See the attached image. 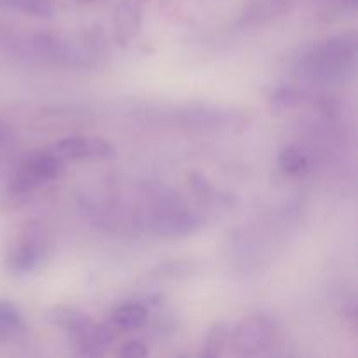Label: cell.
Returning <instances> with one entry per match:
<instances>
[{"instance_id": "1", "label": "cell", "mask_w": 358, "mask_h": 358, "mask_svg": "<svg viewBox=\"0 0 358 358\" xmlns=\"http://www.w3.org/2000/svg\"><path fill=\"white\" fill-rule=\"evenodd\" d=\"M357 34L341 31L308 49L296 65V77L311 87H325L345 83L355 73Z\"/></svg>"}, {"instance_id": "2", "label": "cell", "mask_w": 358, "mask_h": 358, "mask_svg": "<svg viewBox=\"0 0 358 358\" xmlns=\"http://www.w3.org/2000/svg\"><path fill=\"white\" fill-rule=\"evenodd\" d=\"M27 48L30 55L37 56L44 62L72 66V69L91 66L100 55L98 38H72L65 34H55V31L34 34L27 41Z\"/></svg>"}, {"instance_id": "3", "label": "cell", "mask_w": 358, "mask_h": 358, "mask_svg": "<svg viewBox=\"0 0 358 358\" xmlns=\"http://www.w3.org/2000/svg\"><path fill=\"white\" fill-rule=\"evenodd\" d=\"M49 238L42 224L30 222L24 226L17 240L9 248L6 266L14 275L34 273L48 261Z\"/></svg>"}, {"instance_id": "4", "label": "cell", "mask_w": 358, "mask_h": 358, "mask_svg": "<svg viewBox=\"0 0 358 358\" xmlns=\"http://www.w3.org/2000/svg\"><path fill=\"white\" fill-rule=\"evenodd\" d=\"M278 324L266 313H254L233 325L229 346L236 355L255 357L268 352L276 341Z\"/></svg>"}, {"instance_id": "5", "label": "cell", "mask_w": 358, "mask_h": 358, "mask_svg": "<svg viewBox=\"0 0 358 358\" xmlns=\"http://www.w3.org/2000/svg\"><path fill=\"white\" fill-rule=\"evenodd\" d=\"M63 166H65V163L58 156H55L51 150L31 154L27 159L21 161V164L17 166L13 182H10V192H14V194L31 192L34 189L55 180L62 173Z\"/></svg>"}, {"instance_id": "6", "label": "cell", "mask_w": 358, "mask_h": 358, "mask_svg": "<svg viewBox=\"0 0 358 358\" xmlns=\"http://www.w3.org/2000/svg\"><path fill=\"white\" fill-rule=\"evenodd\" d=\"M149 231L164 240H180L198 233L205 226V217L185 208H163L147 219Z\"/></svg>"}, {"instance_id": "7", "label": "cell", "mask_w": 358, "mask_h": 358, "mask_svg": "<svg viewBox=\"0 0 358 358\" xmlns=\"http://www.w3.org/2000/svg\"><path fill=\"white\" fill-rule=\"evenodd\" d=\"M55 156L63 163L66 161H86V159H105L114 156L115 149L108 140L94 135H72L58 140L55 145L49 147Z\"/></svg>"}, {"instance_id": "8", "label": "cell", "mask_w": 358, "mask_h": 358, "mask_svg": "<svg viewBox=\"0 0 358 358\" xmlns=\"http://www.w3.org/2000/svg\"><path fill=\"white\" fill-rule=\"evenodd\" d=\"M70 345L77 355L83 357H98L103 355L110 345L114 343L115 334L112 327L103 324H96L91 320L84 327L70 332Z\"/></svg>"}, {"instance_id": "9", "label": "cell", "mask_w": 358, "mask_h": 358, "mask_svg": "<svg viewBox=\"0 0 358 358\" xmlns=\"http://www.w3.org/2000/svg\"><path fill=\"white\" fill-rule=\"evenodd\" d=\"M149 0H121L114 10V35L117 44L128 45L138 35L143 7Z\"/></svg>"}, {"instance_id": "10", "label": "cell", "mask_w": 358, "mask_h": 358, "mask_svg": "<svg viewBox=\"0 0 358 358\" xmlns=\"http://www.w3.org/2000/svg\"><path fill=\"white\" fill-rule=\"evenodd\" d=\"M294 6H296L294 0H247L238 17V23L243 27L266 23L283 14H289Z\"/></svg>"}, {"instance_id": "11", "label": "cell", "mask_w": 358, "mask_h": 358, "mask_svg": "<svg viewBox=\"0 0 358 358\" xmlns=\"http://www.w3.org/2000/svg\"><path fill=\"white\" fill-rule=\"evenodd\" d=\"M177 121L192 128H224V126L234 124L238 121V114L233 110H224V108L189 107L178 112Z\"/></svg>"}, {"instance_id": "12", "label": "cell", "mask_w": 358, "mask_h": 358, "mask_svg": "<svg viewBox=\"0 0 358 358\" xmlns=\"http://www.w3.org/2000/svg\"><path fill=\"white\" fill-rule=\"evenodd\" d=\"M149 322V308L140 301L121 304L110 313L112 327L119 331H138Z\"/></svg>"}, {"instance_id": "13", "label": "cell", "mask_w": 358, "mask_h": 358, "mask_svg": "<svg viewBox=\"0 0 358 358\" xmlns=\"http://www.w3.org/2000/svg\"><path fill=\"white\" fill-rule=\"evenodd\" d=\"M44 317L48 324L63 329V331H66L69 334L70 332L77 331V329L84 327V325L91 322L90 315L72 306H52L45 311Z\"/></svg>"}, {"instance_id": "14", "label": "cell", "mask_w": 358, "mask_h": 358, "mask_svg": "<svg viewBox=\"0 0 358 358\" xmlns=\"http://www.w3.org/2000/svg\"><path fill=\"white\" fill-rule=\"evenodd\" d=\"M231 331L233 325L229 322H215L206 332L205 339L201 343L199 355L201 357H220L231 341Z\"/></svg>"}, {"instance_id": "15", "label": "cell", "mask_w": 358, "mask_h": 358, "mask_svg": "<svg viewBox=\"0 0 358 358\" xmlns=\"http://www.w3.org/2000/svg\"><path fill=\"white\" fill-rule=\"evenodd\" d=\"M23 315L10 301L0 299V343L10 341L23 332Z\"/></svg>"}, {"instance_id": "16", "label": "cell", "mask_w": 358, "mask_h": 358, "mask_svg": "<svg viewBox=\"0 0 358 358\" xmlns=\"http://www.w3.org/2000/svg\"><path fill=\"white\" fill-rule=\"evenodd\" d=\"M278 168L283 175L290 177L303 175L310 168V157L301 147L285 145L278 154Z\"/></svg>"}, {"instance_id": "17", "label": "cell", "mask_w": 358, "mask_h": 358, "mask_svg": "<svg viewBox=\"0 0 358 358\" xmlns=\"http://www.w3.org/2000/svg\"><path fill=\"white\" fill-rule=\"evenodd\" d=\"M304 100H306V93L303 90H299V87L280 86L269 94L268 107L275 114H282V112L290 110V108L299 107Z\"/></svg>"}, {"instance_id": "18", "label": "cell", "mask_w": 358, "mask_h": 358, "mask_svg": "<svg viewBox=\"0 0 358 358\" xmlns=\"http://www.w3.org/2000/svg\"><path fill=\"white\" fill-rule=\"evenodd\" d=\"M3 6L16 9L20 13L30 14L35 17H52L56 13V7L52 0H0Z\"/></svg>"}, {"instance_id": "19", "label": "cell", "mask_w": 358, "mask_h": 358, "mask_svg": "<svg viewBox=\"0 0 358 358\" xmlns=\"http://www.w3.org/2000/svg\"><path fill=\"white\" fill-rule=\"evenodd\" d=\"M159 276L164 278H180V276H189L192 273V264L185 261H170L166 264H161L157 268Z\"/></svg>"}, {"instance_id": "20", "label": "cell", "mask_w": 358, "mask_h": 358, "mask_svg": "<svg viewBox=\"0 0 358 358\" xmlns=\"http://www.w3.org/2000/svg\"><path fill=\"white\" fill-rule=\"evenodd\" d=\"M119 355L126 358H142L149 355V348L145 346V343L142 341H128L122 345V348L119 350Z\"/></svg>"}, {"instance_id": "21", "label": "cell", "mask_w": 358, "mask_h": 358, "mask_svg": "<svg viewBox=\"0 0 358 358\" xmlns=\"http://www.w3.org/2000/svg\"><path fill=\"white\" fill-rule=\"evenodd\" d=\"M332 6L339 14H353L357 10L358 0H332Z\"/></svg>"}, {"instance_id": "22", "label": "cell", "mask_w": 358, "mask_h": 358, "mask_svg": "<svg viewBox=\"0 0 358 358\" xmlns=\"http://www.w3.org/2000/svg\"><path fill=\"white\" fill-rule=\"evenodd\" d=\"M77 3H98V2H107V0H73Z\"/></svg>"}, {"instance_id": "23", "label": "cell", "mask_w": 358, "mask_h": 358, "mask_svg": "<svg viewBox=\"0 0 358 358\" xmlns=\"http://www.w3.org/2000/svg\"><path fill=\"white\" fill-rule=\"evenodd\" d=\"M294 2H296V3H297V2H299V0H294Z\"/></svg>"}]
</instances>
